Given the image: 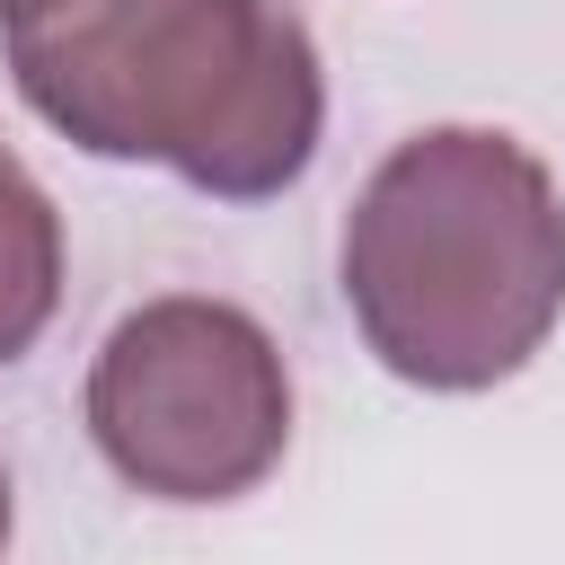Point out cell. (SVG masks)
Returning <instances> with one entry per match:
<instances>
[{
    "mask_svg": "<svg viewBox=\"0 0 565 565\" xmlns=\"http://www.w3.org/2000/svg\"><path fill=\"white\" fill-rule=\"evenodd\" d=\"M0 556H9V477H0Z\"/></svg>",
    "mask_w": 565,
    "mask_h": 565,
    "instance_id": "obj_5",
    "label": "cell"
},
{
    "mask_svg": "<svg viewBox=\"0 0 565 565\" xmlns=\"http://www.w3.org/2000/svg\"><path fill=\"white\" fill-rule=\"evenodd\" d=\"M88 433L150 503H238L291 441L282 344L238 300H141L88 362Z\"/></svg>",
    "mask_w": 565,
    "mask_h": 565,
    "instance_id": "obj_3",
    "label": "cell"
},
{
    "mask_svg": "<svg viewBox=\"0 0 565 565\" xmlns=\"http://www.w3.org/2000/svg\"><path fill=\"white\" fill-rule=\"evenodd\" d=\"M62 309V212L0 141V362H18Z\"/></svg>",
    "mask_w": 565,
    "mask_h": 565,
    "instance_id": "obj_4",
    "label": "cell"
},
{
    "mask_svg": "<svg viewBox=\"0 0 565 565\" xmlns=\"http://www.w3.org/2000/svg\"><path fill=\"white\" fill-rule=\"evenodd\" d=\"M18 9H26V0H0V18H18Z\"/></svg>",
    "mask_w": 565,
    "mask_h": 565,
    "instance_id": "obj_6",
    "label": "cell"
},
{
    "mask_svg": "<svg viewBox=\"0 0 565 565\" xmlns=\"http://www.w3.org/2000/svg\"><path fill=\"white\" fill-rule=\"evenodd\" d=\"M344 309L406 388H494L565 318V194L547 159L486 124L397 141L344 212Z\"/></svg>",
    "mask_w": 565,
    "mask_h": 565,
    "instance_id": "obj_2",
    "label": "cell"
},
{
    "mask_svg": "<svg viewBox=\"0 0 565 565\" xmlns=\"http://www.w3.org/2000/svg\"><path fill=\"white\" fill-rule=\"evenodd\" d=\"M0 26L18 97L88 159H150L221 203L318 159L327 71L282 0H26Z\"/></svg>",
    "mask_w": 565,
    "mask_h": 565,
    "instance_id": "obj_1",
    "label": "cell"
}]
</instances>
